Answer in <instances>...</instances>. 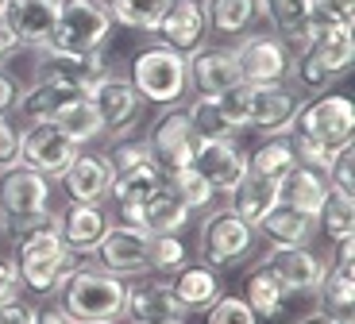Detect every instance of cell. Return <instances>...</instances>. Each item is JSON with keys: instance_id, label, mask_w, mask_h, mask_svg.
I'll list each match as a JSON object with an SVG mask.
<instances>
[{"instance_id": "obj_1", "label": "cell", "mask_w": 355, "mask_h": 324, "mask_svg": "<svg viewBox=\"0 0 355 324\" xmlns=\"http://www.w3.org/2000/svg\"><path fill=\"white\" fill-rule=\"evenodd\" d=\"M8 251H12L19 289H27L31 298H54L58 286L66 282V274L81 263L78 255L66 247L54 209L35 220H27V224H19V228H12Z\"/></svg>"}, {"instance_id": "obj_2", "label": "cell", "mask_w": 355, "mask_h": 324, "mask_svg": "<svg viewBox=\"0 0 355 324\" xmlns=\"http://www.w3.org/2000/svg\"><path fill=\"white\" fill-rule=\"evenodd\" d=\"M224 108V116L232 120L236 132L251 128L263 135H278L290 128V120L297 116L305 96L290 85V81H270V85H255V81H240L236 89L216 96Z\"/></svg>"}, {"instance_id": "obj_3", "label": "cell", "mask_w": 355, "mask_h": 324, "mask_svg": "<svg viewBox=\"0 0 355 324\" xmlns=\"http://www.w3.org/2000/svg\"><path fill=\"white\" fill-rule=\"evenodd\" d=\"M124 293L128 278L105 271L97 259H81L58 286V309H66L78 324L124 321Z\"/></svg>"}, {"instance_id": "obj_4", "label": "cell", "mask_w": 355, "mask_h": 324, "mask_svg": "<svg viewBox=\"0 0 355 324\" xmlns=\"http://www.w3.org/2000/svg\"><path fill=\"white\" fill-rule=\"evenodd\" d=\"M355 58V35L352 27H329V24H309V43L290 58V78L297 93H324L352 70Z\"/></svg>"}, {"instance_id": "obj_5", "label": "cell", "mask_w": 355, "mask_h": 324, "mask_svg": "<svg viewBox=\"0 0 355 324\" xmlns=\"http://www.w3.org/2000/svg\"><path fill=\"white\" fill-rule=\"evenodd\" d=\"M128 81L135 85V93L151 105H182V96L189 93V62L186 54L170 51V46H147L132 58Z\"/></svg>"}, {"instance_id": "obj_6", "label": "cell", "mask_w": 355, "mask_h": 324, "mask_svg": "<svg viewBox=\"0 0 355 324\" xmlns=\"http://www.w3.org/2000/svg\"><path fill=\"white\" fill-rule=\"evenodd\" d=\"M297 139H313L329 151H340L355 135V105L344 93H320L313 101H302L297 116L286 128Z\"/></svg>"}, {"instance_id": "obj_7", "label": "cell", "mask_w": 355, "mask_h": 324, "mask_svg": "<svg viewBox=\"0 0 355 324\" xmlns=\"http://www.w3.org/2000/svg\"><path fill=\"white\" fill-rule=\"evenodd\" d=\"M108 35H112V16L101 0H58V19L46 46L62 54H93L105 51Z\"/></svg>"}, {"instance_id": "obj_8", "label": "cell", "mask_w": 355, "mask_h": 324, "mask_svg": "<svg viewBox=\"0 0 355 324\" xmlns=\"http://www.w3.org/2000/svg\"><path fill=\"white\" fill-rule=\"evenodd\" d=\"M251 251H255V228L248 220L236 216L228 205L201 220V228H197V255H201V263L216 266V271H228V266H240Z\"/></svg>"}, {"instance_id": "obj_9", "label": "cell", "mask_w": 355, "mask_h": 324, "mask_svg": "<svg viewBox=\"0 0 355 324\" xmlns=\"http://www.w3.org/2000/svg\"><path fill=\"white\" fill-rule=\"evenodd\" d=\"M112 74L116 70H112V62L105 58V51L62 54V51L43 46L35 62V81H51V85L66 89V93H78V96H93Z\"/></svg>"}, {"instance_id": "obj_10", "label": "cell", "mask_w": 355, "mask_h": 324, "mask_svg": "<svg viewBox=\"0 0 355 324\" xmlns=\"http://www.w3.org/2000/svg\"><path fill=\"white\" fill-rule=\"evenodd\" d=\"M43 212H51V178L24 167V162L0 167V216L12 228H19Z\"/></svg>"}, {"instance_id": "obj_11", "label": "cell", "mask_w": 355, "mask_h": 324, "mask_svg": "<svg viewBox=\"0 0 355 324\" xmlns=\"http://www.w3.org/2000/svg\"><path fill=\"white\" fill-rule=\"evenodd\" d=\"M147 143H151V155L159 162L162 174H174L182 167H193V155H197V132L189 128V116L182 105H166L159 112V120L151 123L147 132Z\"/></svg>"}, {"instance_id": "obj_12", "label": "cell", "mask_w": 355, "mask_h": 324, "mask_svg": "<svg viewBox=\"0 0 355 324\" xmlns=\"http://www.w3.org/2000/svg\"><path fill=\"white\" fill-rule=\"evenodd\" d=\"M189 309L174 298L170 282L151 278V271L132 274L128 278V293H124V321L128 324H162V321H186Z\"/></svg>"}, {"instance_id": "obj_13", "label": "cell", "mask_w": 355, "mask_h": 324, "mask_svg": "<svg viewBox=\"0 0 355 324\" xmlns=\"http://www.w3.org/2000/svg\"><path fill=\"white\" fill-rule=\"evenodd\" d=\"M232 51H236L243 81H255V85L290 81V51H286L282 35H275V31H251V35H240V43L232 46Z\"/></svg>"}, {"instance_id": "obj_14", "label": "cell", "mask_w": 355, "mask_h": 324, "mask_svg": "<svg viewBox=\"0 0 355 324\" xmlns=\"http://www.w3.org/2000/svg\"><path fill=\"white\" fill-rule=\"evenodd\" d=\"M193 212L186 209V201L174 193V185L162 182L159 189L139 205H120L116 209V224H128V228H139L147 236H159V232H182L189 224Z\"/></svg>"}, {"instance_id": "obj_15", "label": "cell", "mask_w": 355, "mask_h": 324, "mask_svg": "<svg viewBox=\"0 0 355 324\" xmlns=\"http://www.w3.org/2000/svg\"><path fill=\"white\" fill-rule=\"evenodd\" d=\"M155 35L162 46L178 54H193L197 46L209 43V12H205V0H166L159 24H155Z\"/></svg>"}, {"instance_id": "obj_16", "label": "cell", "mask_w": 355, "mask_h": 324, "mask_svg": "<svg viewBox=\"0 0 355 324\" xmlns=\"http://www.w3.org/2000/svg\"><path fill=\"white\" fill-rule=\"evenodd\" d=\"M78 151H81L78 143H70L54 123H27V128H19V158L16 162L39 170L46 178H62V170L73 162Z\"/></svg>"}, {"instance_id": "obj_17", "label": "cell", "mask_w": 355, "mask_h": 324, "mask_svg": "<svg viewBox=\"0 0 355 324\" xmlns=\"http://www.w3.org/2000/svg\"><path fill=\"white\" fill-rule=\"evenodd\" d=\"M93 259L105 271L120 274V278L143 274V271H151V236L139 228H128V224H112L101 236V244L93 247Z\"/></svg>"}, {"instance_id": "obj_18", "label": "cell", "mask_w": 355, "mask_h": 324, "mask_svg": "<svg viewBox=\"0 0 355 324\" xmlns=\"http://www.w3.org/2000/svg\"><path fill=\"white\" fill-rule=\"evenodd\" d=\"M189 89L197 96H220L228 89H236L243 81L240 62H236V51L232 46H197L189 54Z\"/></svg>"}, {"instance_id": "obj_19", "label": "cell", "mask_w": 355, "mask_h": 324, "mask_svg": "<svg viewBox=\"0 0 355 324\" xmlns=\"http://www.w3.org/2000/svg\"><path fill=\"white\" fill-rule=\"evenodd\" d=\"M62 193L66 201H85V205H105L108 201V185H112V162L101 151L81 147L73 155V162L62 170Z\"/></svg>"}, {"instance_id": "obj_20", "label": "cell", "mask_w": 355, "mask_h": 324, "mask_svg": "<svg viewBox=\"0 0 355 324\" xmlns=\"http://www.w3.org/2000/svg\"><path fill=\"white\" fill-rule=\"evenodd\" d=\"M193 170L220 197H228L243 182V174H248V155L236 147V139H201L193 155Z\"/></svg>"}, {"instance_id": "obj_21", "label": "cell", "mask_w": 355, "mask_h": 324, "mask_svg": "<svg viewBox=\"0 0 355 324\" xmlns=\"http://www.w3.org/2000/svg\"><path fill=\"white\" fill-rule=\"evenodd\" d=\"M89 101H93V108H97L105 135H112V139L124 135V132H132L135 120H139V112H143V96L135 93V85L124 78V74H112Z\"/></svg>"}, {"instance_id": "obj_22", "label": "cell", "mask_w": 355, "mask_h": 324, "mask_svg": "<svg viewBox=\"0 0 355 324\" xmlns=\"http://www.w3.org/2000/svg\"><path fill=\"white\" fill-rule=\"evenodd\" d=\"M54 216H58V232H62L66 247H70L78 259H93V247H97L101 236L112 228V216H108L105 205L66 201V209H58Z\"/></svg>"}, {"instance_id": "obj_23", "label": "cell", "mask_w": 355, "mask_h": 324, "mask_svg": "<svg viewBox=\"0 0 355 324\" xmlns=\"http://www.w3.org/2000/svg\"><path fill=\"white\" fill-rule=\"evenodd\" d=\"M313 298L320 301V313L352 321V309H355V239H344L340 244V259L324 263V274H320V286Z\"/></svg>"}, {"instance_id": "obj_24", "label": "cell", "mask_w": 355, "mask_h": 324, "mask_svg": "<svg viewBox=\"0 0 355 324\" xmlns=\"http://www.w3.org/2000/svg\"><path fill=\"white\" fill-rule=\"evenodd\" d=\"M259 263L270 266V271L286 282L290 298L293 293L313 298L317 286H320V274H324V259H320L317 251H309V244L305 247H275V251H266Z\"/></svg>"}, {"instance_id": "obj_25", "label": "cell", "mask_w": 355, "mask_h": 324, "mask_svg": "<svg viewBox=\"0 0 355 324\" xmlns=\"http://www.w3.org/2000/svg\"><path fill=\"white\" fill-rule=\"evenodd\" d=\"M4 24L16 35L19 46L43 51L54 35V19H58V0H8L4 4Z\"/></svg>"}, {"instance_id": "obj_26", "label": "cell", "mask_w": 355, "mask_h": 324, "mask_svg": "<svg viewBox=\"0 0 355 324\" xmlns=\"http://www.w3.org/2000/svg\"><path fill=\"white\" fill-rule=\"evenodd\" d=\"M170 289H174V298L182 301V305L189 309V313H201V309H209L216 298L224 293V278L216 266L209 263H186L182 271L170 274Z\"/></svg>"}, {"instance_id": "obj_27", "label": "cell", "mask_w": 355, "mask_h": 324, "mask_svg": "<svg viewBox=\"0 0 355 324\" xmlns=\"http://www.w3.org/2000/svg\"><path fill=\"white\" fill-rule=\"evenodd\" d=\"M329 189H332L329 174H324V170H317V167H305V162H293V167L278 178V201L293 205V209H302V212H309V216H317V209L324 205Z\"/></svg>"}, {"instance_id": "obj_28", "label": "cell", "mask_w": 355, "mask_h": 324, "mask_svg": "<svg viewBox=\"0 0 355 324\" xmlns=\"http://www.w3.org/2000/svg\"><path fill=\"white\" fill-rule=\"evenodd\" d=\"M313 232H317V224H313L309 212L282 201L270 205V212L255 224V236H266L275 247H305L313 239Z\"/></svg>"}, {"instance_id": "obj_29", "label": "cell", "mask_w": 355, "mask_h": 324, "mask_svg": "<svg viewBox=\"0 0 355 324\" xmlns=\"http://www.w3.org/2000/svg\"><path fill=\"white\" fill-rule=\"evenodd\" d=\"M51 123L70 143H78V147H89V143L105 139L101 116H97V108H93V101H89V96H70V101H66V105L51 116Z\"/></svg>"}, {"instance_id": "obj_30", "label": "cell", "mask_w": 355, "mask_h": 324, "mask_svg": "<svg viewBox=\"0 0 355 324\" xmlns=\"http://www.w3.org/2000/svg\"><path fill=\"white\" fill-rule=\"evenodd\" d=\"M275 201H278V182H266V178H255V174H243V182L228 193V209L240 220H248L251 228L270 212Z\"/></svg>"}, {"instance_id": "obj_31", "label": "cell", "mask_w": 355, "mask_h": 324, "mask_svg": "<svg viewBox=\"0 0 355 324\" xmlns=\"http://www.w3.org/2000/svg\"><path fill=\"white\" fill-rule=\"evenodd\" d=\"M243 298H248L251 309H255L259 321H263V316L270 321V316L282 313L286 298H290V289H286V282L278 278L270 266L255 263V266H251V274H248V289H243Z\"/></svg>"}, {"instance_id": "obj_32", "label": "cell", "mask_w": 355, "mask_h": 324, "mask_svg": "<svg viewBox=\"0 0 355 324\" xmlns=\"http://www.w3.org/2000/svg\"><path fill=\"white\" fill-rule=\"evenodd\" d=\"M70 96H78V93H66V89H58V85H51V81H35L31 89H19V101H16V120L24 123H51V116L58 112V108L70 101Z\"/></svg>"}, {"instance_id": "obj_33", "label": "cell", "mask_w": 355, "mask_h": 324, "mask_svg": "<svg viewBox=\"0 0 355 324\" xmlns=\"http://www.w3.org/2000/svg\"><path fill=\"white\" fill-rule=\"evenodd\" d=\"M293 162H297V155H293L290 132H278V135H266V139L248 155V174L266 178V182H278Z\"/></svg>"}, {"instance_id": "obj_34", "label": "cell", "mask_w": 355, "mask_h": 324, "mask_svg": "<svg viewBox=\"0 0 355 324\" xmlns=\"http://www.w3.org/2000/svg\"><path fill=\"white\" fill-rule=\"evenodd\" d=\"M313 224L320 228V236L329 239V244H344V239L355 236V201L347 193L329 189V197H324V205L317 209Z\"/></svg>"}, {"instance_id": "obj_35", "label": "cell", "mask_w": 355, "mask_h": 324, "mask_svg": "<svg viewBox=\"0 0 355 324\" xmlns=\"http://www.w3.org/2000/svg\"><path fill=\"white\" fill-rule=\"evenodd\" d=\"M205 12H209V31L243 35L259 19V0H205Z\"/></svg>"}, {"instance_id": "obj_36", "label": "cell", "mask_w": 355, "mask_h": 324, "mask_svg": "<svg viewBox=\"0 0 355 324\" xmlns=\"http://www.w3.org/2000/svg\"><path fill=\"white\" fill-rule=\"evenodd\" d=\"M259 19H266L275 35L290 39L309 27L313 0H259Z\"/></svg>"}, {"instance_id": "obj_37", "label": "cell", "mask_w": 355, "mask_h": 324, "mask_svg": "<svg viewBox=\"0 0 355 324\" xmlns=\"http://www.w3.org/2000/svg\"><path fill=\"white\" fill-rule=\"evenodd\" d=\"M189 116V128L197 132V139H236V128L224 116L216 96H193L189 105H182Z\"/></svg>"}, {"instance_id": "obj_38", "label": "cell", "mask_w": 355, "mask_h": 324, "mask_svg": "<svg viewBox=\"0 0 355 324\" xmlns=\"http://www.w3.org/2000/svg\"><path fill=\"white\" fill-rule=\"evenodd\" d=\"M112 16V24L132 27V31H155L166 0H101Z\"/></svg>"}, {"instance_id": "obj_39", "label": "cell", "mask_w": 355, "mask_h": 324, "mask_svg": "<svg viewBox=\"0 0 355 324\" xmlns=\"http://www.w3.org/2000/svg\"><path fill=\"white\" fill-rule=\"evenodd\" d=\"M166 182L174 185V193L182 197V201H186L189 212L209 209V205H213V197H216V189L205 182V178L197 174L193 167H182V170H174V174H166Z\"/></svg>"}, {"instance_id": "obj_40", "label": "cell", "mask_w": 355, "mask_h": 324, "mask_svg": "<svg viewBox=\"0 0 355 324\" xmlns=\"http://www.w3.org/2000/svg\"><path fill=\"white\" fill-rule=\"evenodd\" d=\"M186 263H189V251H186V244H182L178 232H159V236H151V271L155 274L170 278V274L182 271Z\"/></svg>"}, {"instance_id": "obj_41", "label": "cell", "mask_w": 355, "mask_h": 324, "mask_svg": "<svg viewBox=\"0 0 355 324\" xmlns=\"http://www.w3.org/2000/svg\"><path fill=\"white\" fill-rule=\"evenodd\" d=\"M205 324H259V316H255V309L248 305V298H240V293H220V298L209 305Z\"/></svg>"}, {"instance_id": "obj_42", "label": "cell", "mask_w": 355, "mask_h": 324, "mask_svg": "<svg viewBox=\"0 0 355 324\" xmlns=\"http://www.w3.org/2000/svg\"><path fill=\"white\" fill-rule=\"evenodd\" d=\"M329 185L336 193H347V197H355V147L352 143H344V147L332 155V162H329Z\"/></svg>"}, {"instance_id": "obj_43", "label": "cell", "mask_w": 355, "mask_h": 324, "mask_svg": "<svg viewBox=\"0 0 355 324\" xmlns=\"http://www.w3.org/2000/svg\"><path fill=\"white\" fill-rule=\"evenodd\" d=\"M309 24L352 27L355 24V0H313V19Z\"/></svg>"}, {"instance_id": "obj_44", "label": "cell", "mask_w": 355, "mask_h": 324, "mask_svg": "<svg viewBox=\"0 0 355 324\" xmlns=\"http://www.w3.org/2000/svg\"><path fill=\"white\" fill-rule=\"evenodd\" d=\"M0 324H39V305L27 298L0 301Z\"/></svg>"}, {"instance_id": "obj_45", "label": "cell", "mask_w": 355, "mask_h": 324, "mask_svg": "<svg viewBox=\"0 0 355 324\" xmlns=\"http://www.w3.org/2000/svg\"><path fill=\"white\" fill-rule=\"evenodd\" d=\"M16 101H19V81L0 66V116H12Z\"/></svg>"}, {"instance_id": "obj_46", "label": "cell", "mask_w": 355, "mask_h": 324, "mask_svg": "<svg viewBox=\"0 0 355 324\" xmlns=\"http://www.w3.org/2000/svg\"><path fill=\"white\" fill-rule=\"evenodd\" d=\"M12 298H19V278H16L12 259L0 255V301H12Z\"/></svg>"}, {"instance_id": "obj_47", "label": "cell", "mask_w": 355, "mask_h": 324, "mask_svg": "<svg viewBox=\"0 0 355 324\" xmlns=\"http://www.w3.org/2000/svg\"><path fill=\"white\" fill-rule=\"evenodd\" d=\"M19 51V43H16V35L8 31V24H4V16H0V66L12 58V54Z\"/></svg>"}, {"instance_id": "obj_48", "label": "cell", "mask_w": 355, "mask_h": 324, "mask_svg": "<svg viewBox=\"0 0 355 324\" xmlns=\"http://www.w3.org/2000/svg\"><path fill=\"white\" fill-rule=\"evenodd\" d=\"M39 324H78L66 309H58V305H51V309H39Z\"/></svg>"}, {"instance_id": "obj_49", "label": "cell", "mask_w": 355, "mask_h": 324, "mask_svg": "<svg viewBox=\"0 0 355 324\" xmlns=\"http://www.w3.org/2000/svg\"><path fill=\"white\" fill-rule=\"evenodd\" d=\"M293 324H352V321H344V316H332V313H320V309H313V313L297 316Z\"/></svg>"}, {"instance_id": "obj_50", "label": "cell", "mask_w": 355, "mask_h": 324, "mask_svg": "<svg viewBox=\"0 0 355 324\" xmlns=\"http://www.w3.org/2000/svg\"><path fill=\"white\" fill-rule=\"evenodd\" d=\"M8 244H12V224L4 216H0V255L8 251Z\"/></svg>"}, {"instance_id": "obj_51", "label": "cell", "mask_w": 355, "mask_h": 324, "mask_svg": "<svg viewBox=\"0 0 355 324\" xmlns=\"http://www.w3.org/2000/svg\"><path fill=\"white\" fill-rule=\"evenodd\" d=\"M93 324H120V321H93Z\"/></svg>"}, {"instance_id": "obj_52", "label": "cell", "mask_w": 355, "mask_h": 324, "mask_svg": "<svg viewBox=\"0 0 355 324\" xmlns=\"http://www.w3.org/2000/svg\"><path fill=\"white\" fill-rule=\"evenodd\" d=\"M162 324H186V321H162Z\"/></svg>"}, {"instance_id": "obj_53", "label": "cell", "mask_w": 355, "mask_h": 324, "mask_svg": "<svg viewBox=\"0 0 355 324\" xmlns=\"http://www.w3.org/2000/svg\"><path fill=\"white\" fill-rule=\"evenodd\" d=\"M4 4H8V0H0V12H4Z\"/></svg>"}, {"instance_id": "obj_54", "label": "cell", "mask_w": 355, "mask_h": 324, "mask_svg": "<svg viewBox=\"0 0 355 324\" xmlns=\"http://www.w3.org/2000/svg\"><path fill=\"white\" fill-rule=\"evenodd\" d=\"M4 120H8V116H0V123H4Z\"/></svg>"}]
</instances>
